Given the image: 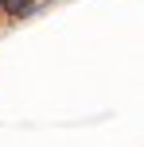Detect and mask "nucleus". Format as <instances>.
<instances>
[{
    "label": "nucleus",
    "instance_id": "nucleus-1",
    "mask_svg": "<svg viewBox=\"0 0 144 147\" xmlns=\"http://www.w3.org/2000/svg\"><path fill=\"white\" fill-rule=\"evenodd\" d=\"M27 8H31V0H4V12H27Z\"/></svg>",
    "mask_w": 144,
    "mask_h": 147
}]
</instances>
